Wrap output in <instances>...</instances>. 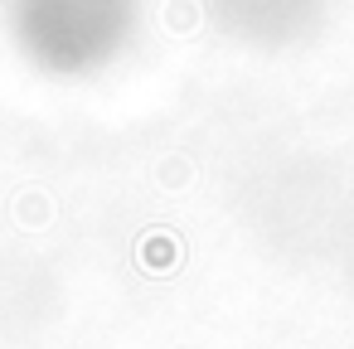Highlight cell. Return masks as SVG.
<instances>
[{
  "instance_id": "6da1fadb",
  "label": "cell",
  "mask_w": 354,
  "mask_h": 349,
  "mask_svg": "<svg viewBox=\"0 0 354 349\" xmlns=\"http://www.w3.org/2000/svg\"><path fill=\"white\" fill-rule=\"evenodd\" d=\"M141 267L146 272H175L180 267V238L175 233H146L141 238Z\"/></svg>"
}]
</instances>
